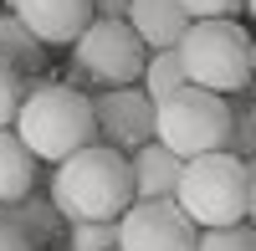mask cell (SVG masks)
Returning a JSON list of instances; mask_svg holds the SVG:
<instances>
[{"label":"cell","instance_id":"8","mask_svg":"<svg viewBox=\"0 0 256 251\" xmlns=\"http://www.w3.org/2000/svg\"><path fill=\"white\" fill-rule=\"evenodd\" d=\"M92 108H98V138L113 144V149L138 154L144 144L159 138V102L148 98L144 88H113V92H98Z\"/></svg>","mask_w":256,"mask_h":251},{"label":"cell","instance_id":"23","mask_svg":"<svg viewBox=\"0 0 256 251\" xmlns=\"http://www.w3.org/2000/svg\"><path fill=\"white\" fill-rule=\"evenodd\" d=\"M246 16H251V20H256V0H246Z\"/></svg>","mask_w":256,"mask_h":251},{"label":"cell","instance_id":"19","mask_svg":"<svg viewBox=\"0 0 256 251\" xmlns=\"http://www.w3.org/2000/svg\"><path fill=\"white\" fill-rule=\"evenodd\" d=\"M190 20H236L246 10V0H184Z\"/></svg>","mask_w":256,"mask_h":251},{"label":"cell","instance_id":"6","mask_svg":"<svg viewBox=\"0 0 256 251\" xmlns=\"http://www.w3.org/2000/svg\"><path fill=\"white\" fill-rule=\"evenodd\" d=\"M77 77L92 82L98 92L113 88H144V67H148V46L128 20H92L77 41Z\"/></svg>","mask_w":256,"mask_h":251},{"label":"cell","instance_id":"24","mask_svg":"<svg viewBox=\"0 0 256 251\" xmlns=\"http://www.w3.org/2000/svg\"><path fill=\"white\" fill-rule=\"evenodd\" d=\"M251 123H256V102H251Z\"/></svg>","mask_w":256,"mask_h":251},{"label":"cell","instance_id":"4","mask_svg":"<svg viewBox=\"0 0 256 251\" xmlns=\"http://www.w3.org/2000/svg\"><path fill=\"white\" fill-rule=\"evenodd\" d=\"M180 56H184V72H190V88H205L216 98L230 92H246L256 82V36L236 20H195L190 36L180 41Z\"/></svg>","mask_w":256,"mask_h":251},{"label":"cell","instance_id":"10","mask_svg":"<svg viewBox=\"0 0 256 251\" xmlns=\"http://www.w3.org/2000/svg\"><path fill=\"white\" fill-rule=\"evenodd\" d=\"M128 26L138 31V41L148 52H180V41L190 36V10L184 0H134L128 6Z\"/></svg>","mask_w":256,"mask_h":251},{"label":"cell","instance_id":"12","mask_svg":"<svg viewBox=\"0 0 256 251\" xmlns=\"http://www.w3.org/2000/svg\"><path fill=\"white\" fill-rule=\"evenodd\" d=\"M0 226H10V231H20L31 246H52L62 231H72V226H62V210L52 205V195H26L16 205H0Z\"/></svg>","mask_w":256,"mask_h":251},{"label":"cell","instance_id":"18","mask_svg":"<svg viewBox=\"0 0 256 251\" xmlns=\"http://www.w3.org/2000/svg\"><path fill=\"white\" fill-rule=\"evenodd\" d=\"M20 102H26V92H20V72L0 62V128H16Z\"/></svg>","mask_w":256,"mask_h":251},{"label":"cell","instance_id":"3","mask_svg":"<svg viewBox=\"0 0 256 251\" xmlns=\"http://www.w3.org/2000/svg\"><path fill=\"white\" fill-rule=\"evenodd\" d=\"M174 205L200 226V231H230V226H246L251 216V164L236 159L230 149L190 159Z\"/></svg>","mask_w":256,"mask_h":251},{"label":"cell","instance_id":"11","mask_svg":"<svg viewBox=\"0 0 256 251\" xmlns=\"http://www.w3.org/2000/svg\"><path fill=\"white\" fill-rule=\"evenodd\" d=\"M134 159V195L138 200H174L180 195V180H184V159L174 149H164V144H144Z\"/></svg>","mask_w":256,"mask_h":251},{"label":"cell","instance_id":"21","mask_svg":"<svg viewBox=\"0 0 256 251\" xmlns=\"http://www.w3.org/2000/svg\"><path fill=\"white\" fill-rule=\"evenodd\" d=\"M0 251H36L20 231H10V226H0Z\"/></svg>","mask_w":256,"mask_h":251},{"label":"cell","instance_id":"5","mask_svg":"<svg viewBox=\"0 0 256 251\" xmlns=\"http://www.w3.org/2000/svg\"><path fill=\"white\" fill-rule=\"evenodd\" d=\"M230 128H236V108L205 88H184L169 102H159V144L174 149L184 164L230 149Z\"/></svg>","mask_w":256,"mask_h":251},{"label":"cell","instance_id":"16","mask_svg":"<svg viewBox=\"0 0 256 251\" xmlns=\"http://www.w3.org/2000/svg\"><path fill=\"white\" fill-rule=\"evenodd\" d=\"M67 251H118V226L82 220V226L67 231Z\"/></svg>","mask_w":256,"mask_h":251},{"label":"cell","instance_id":"7","mask_svg":"<svg viewBox=\"0 0 256 251\" xmlns=\"http://www.w3.org/2000/svg\"><path fill=\"white\" fill-rule=\"evenodd\" d=\"M200 226L174 200H138L118 220V251H195Z\"/></svg>","mask_w":256,"mask_h":251},{"label":"cell","instance_id":"9","mask_svg":"<svg viewBox=\"0 0 256 251\" xmlns=\"http://www.w3.org/2000/svg\"><path fill=\"white\" fill-rule=\"evenodd\" d=\"M6 16H16L41 46H77L98 20L92 0H6Z\"/></svg>","mask_w":256,"mask_h":251},{"label":"cell","instance_id":"22","mask_svg":"<svg viewBox=\"0 0 256 251\" xmlns=\"http://www.w3.org/2000/svg\"><path fill=\"white\" fill-rule=\"evenodd\" d=\"M246 226H256V159H251V216H246Z\"/></svg>","mask_w":256,"mask_h":251},{"label":"cell","instance_id":"1","mask_svg":"<svg viewBox=\"0 0 256 251\" xmlns=\"http://www.w3.org/2000/svg\"><path fill=\"white\" fill-rule=\"evenodd\" d=\"M52 205L62 210L67 226H82V220L118 226L138 205V195H134V159L123 149H113V144H102V138L88 144V149L72 154L67 164H56Z\"/></svg>","mask_w":256,"mask_h":251},{"label":"cell","instance_id":"14","mask_svg":"<svg viewBox=\"0 0 256 251\" xmlns=\"http://www.w3.org/2000/svg\"><path fill=\"white\" fill-rule=\"evenodd\" d=\"M0 62L16 67L20 77H31V72L46 67V46H41V41L20 26L16 16H0Z\"/></svg>","mask_w":256,"mask_h":251},{"label":"cell","instance_id":"15","mask_svg":"<svg viewBox=\"0 0 256 251\" xmlns=\"http://www.w3.org/2000/svg\"><path fill=\"white\" fill-rule=\"evenodd\" d=\"M190 88V72H184V56L180 52H148V67H144V92L154 102H169L174 92Z\"/></svg>","mask_w":256,"mask_h":251},{"label":"cell","instance_id":"20","mask_svg":"<svg viewBox=\"0 0 256 251\" xmlns=\"http://www.w3.org/2000/svg\"><path fill=\"white\" fill-rule=\"evenodd\" d=\"M128 6H134V0H92L98 20H128Z\"/></svg>","mask_w":256,"mask_h":251},{"label":"cell","instance_id":"25","mask_svg":"<svg viewBox=\"0 0 256 251\" xmlns=\"http://www.w3.org/2000/svg\"><path fill=\"white\" fill-rule=\"evenodd\" d=\"M251 62H256V56H251Z\"/></svg>","mask_w":256,"mask_h":251},{"label":"cell","instance_id":"17","mask_svg":"<svg viewBox=\"0 0 256 251\" xmlns=\"http://www.w3.org/2000/svg\"><path fill=\"white\" fill-rule=\"evenodd\" d=\"M195 251H256V226H230V231H200Z\"/></svg>","mask_w":256,"mask_h":251},{"label":"cell","instance_id":"13","mask_svg":"<svg viewBox=\"0 0 256 251\" xmlns=\"http://www.w3.org/2000/svg\"><path fill=\"white\" fill-rule=\"evenodd\" d=\"M26 195H36V154L16 128H0V205H16Z\"/></svg>","mask_w":256,"mask_h":251},{"label":"cell","instance_id":"2","mask_svg":"<svg viewBox=\"0 0 256 251\" xmlns=\"http://www.w3.org/2000/svg\"><path fill=\"white\" fill-rule=\"evenodd\" d=\"M16 134H20V144H26L36 159L67 164L72 154L88 149V144H98V108L72 82H36L26 92V102H20Z\"/></svg>","mask_w":256,"mask_h":251}]
</instances>
